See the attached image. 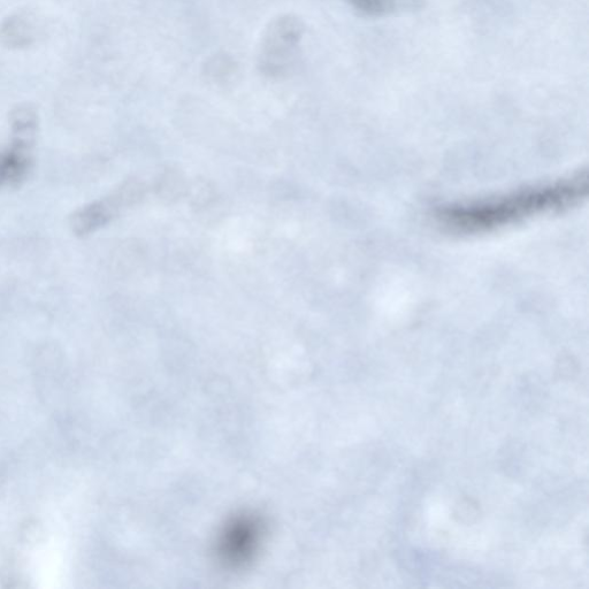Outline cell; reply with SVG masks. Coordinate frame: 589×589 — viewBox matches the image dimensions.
Masks as SVG:
<instances>
[{"instance_id":"obj_1","label":"cell","mask_w":589,"mask_h":589,"mask_svg":"<svg viewBox=\"0 0 589 589\" xmlns=\"http://www.w3.org/2000/svg\"><path fill=\"white\" fill-rule=\"evenodd\" d=\"M587 194V174H578L487 200L449 204L436 212V218L441 225L456 233H491L535 217L570 209L583 201Z\"/></svg>"},{"instance_id":"obj_2","label":"cell","mask_w":589,"mask_h":589,"mask_svg":"<svg viewBox=\"0 0 589 589\" xmlns=\"http://www.w3.org/2000/svg\"><path fill=\"white\" fill-rule=\"evenodd\" d=\"M11 145L0 151V189L17 188L34 167L38 117L32 106L22 105L10 116Z\"/></svg>"},{"instance_id":"obj_3","label":"cell","mask_w":589,"mask_h":589,"mask_svg":"<svg viewBox=\"0 0 589 589\" xmlns=\"http://www.w3.org/2000/svg\"><path fill=\"white\" fill-rule=\"evenodd\" d=\"M304 27L292 15L274 20L263 38L260 48L259 66L270 76L286 74L295 63L302 41Z\"/></svg>"},{"instance_id":"obj_4","label":"cell","mask_w":589,"mask_h":589,"mask_svg":"<svg viewBox=\"0 0 589 589\" xmlns=\"http://www.w3.org/2000/svg\"><path fill=\"white\" fill-rule=\"evenodd\" d=\"M140 197V187L126 183L116 193L76 210L70 218V227L76 236L84 237L109 224L118 212Z\"/></svg>"},{"instance_id":"obj_5","label":"cell","mask_w":589,"mask_h":589,"mask_svg":"<svg viewBox=\"0 0 589 589\" xmlns=\"http://www.w3.org/2000/svg\"><path fill=\"white\" fill-rule=\"evenodd\" d=\"M259 525L250 517L237 519L228 527L221 542V554L229 563H242L251 555L258 540Z\"/></svg>"},{"instance_id":"obj_6","label":"cell","mask_w":589,"mask_h":589,"mask_svg":"<svg viewBox=\"0 0 589 589\" xmlns=\"http://www.w3.org/2000/svg\"><path fill=\"white\" fill-rule=\"evenodd\" d=\"M4 41L12 47H22L29 43V30L24 21L12 18L6 22L2 29Z\"/></svg>"},{"instance_id":"obj_7","label":"cell","mask_w":589,"mask_h":589,"mask_svg":"<svg viewBox=\"0 0 589 589\" xmlns=\"http://www.w3.org/2000/svg\"><path fill=\"white\" fill-rule=\"evenodd\" d=\"M400 0H354L359 10L370 14H380L393 10Z\"/></svg>"}]
</instances>
